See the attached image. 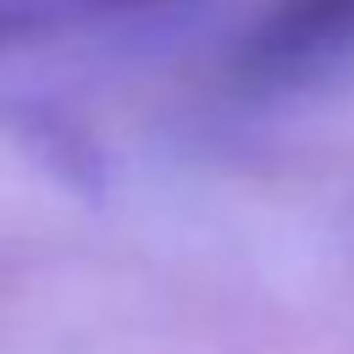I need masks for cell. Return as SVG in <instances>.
<instances>
[{"instance_id":"obj_1","label":"cell","mask_w":354,"mask_h":354,"mask_svg":"<svg viewBox=\"0 0 354 354\" xmlns=\"http://www.w3.org/2000/svg\"><path fill=\"white\" fill-rule=\"evenodd\" d=\"M354 66V0H266L227 55L238 94H293Z\"/></svg>"},{"instance_id":"obj_2","label":"cell","mask_w":354,"mask_h":354,"mask_svg":"<svg viewBox=\"0 0 354 354\" xmlns=\"http://www.w3.org/2000/svg\"><path fill=\"white\" fill-rule=\"evenodd\" d=\"M160 6H177V0H0V50L55 39L88 22H111V17L160 11Z\"/></svg>"}]
</instances>
